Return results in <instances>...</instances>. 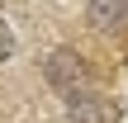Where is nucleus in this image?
Here are the masks:
<instances>
[{"label": "nucleus", "instance_id": "nucleus-2", "mask_svg": "<svg viewBox=\"0 0 128 123\" xmlns=\"http://www.w3.org/2000/svg\"><path fill=\"white\" fill-rule=\"evenodd\" d=\"M90 24L104 28V33L124 28L128 24V0H90Z\"/></svg>", "mask_w": 128, "mask_h": 123}, {"label": "nucleus", "instance_id": "nucleus-3", "mask_svg": "<svg viewBox=\"0 0 128 123\" xmlns=\"http://www.w3.org/2000/svg\"><path fill=\"white\" fill-rule=\"evenodd\" d=\"M14 52V33H10V24H0V62Z\"/></svg>", "mask_w": 128, "mask_h": 123}, {"label": "nucleus", "instance_id": "nucleus-1", "mask_svg": "<svg viewBox=\"0 0 128 123\" xmlns=\"http://www.w3.org/2000/svg\"><path fill=\"white\" fill-rule=\"evenodd\" d=\"M48 81L62 90V100L71 104V114H81L86 123H100V109H95L100 90H95V81H90V71H86L81 57H71V52H52V62H48Z\"/></svg>", "mask_w": 128, "mask_h": 123}]
</instances>
